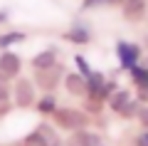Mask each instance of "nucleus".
<instances>
[{"label": "nucleus", "mask_w": 148, "mask_h": 146, "mask_svg": "<svg viewBox=\"0 0 148 146\" xmlns=\"http://www.w3.org/2000/svg\"><path fill=\"white\" fill-rule=\"evenodd\" d=\"M64 64L57 62L54 67L49 69H35V77H32V82H35V87L40 89L42 94H54V89L59 87V82L64 79Z\"/></svg>", "instance_id": "f03ea898"}, {"label": "nucleus", "mask_w": 148, "mask_h": 146, "mask_svg": "<svg viewBox=\"0 0 148 146\" xmlns=\"http://www.w3.org/2000/svg\"><path fill=\"white\" fill-rule=\"evenodd\" d=\"M20 146H49V144H47V139L35 129V131H30V134L20 141Z\"/></svg>", "instance_id": "f3484780"}, {"label": "nucleus", "mask_w": 148, "mask_h": 146, "mask_svg": "<svg viewBox=\"0 0 148 146\" xmlns=\"http://www.w3.org/2000/svg\"><path fill=\"white\" fill-rule=\"evenodd\" d=\"M35 129L40 131V134H42L45 139H47V144H49V146H62V136L57 134L59 129H57L54 124H47V121H42V124H37Z\"/></svg>", "instance_id": "2eb2a0df"}, {"label": "nucleus", "mask_w": 148, "mask_h": 146, "mask_svg": "<svg viewBox=\"0 0 148 146\" xmlns=\"http://www.w3.org/2000/svg\"><path fill=\"white\" fill-rule=\"evenodd\" d=\"M99 144H101L99 134H94L89 129H79V131H72L62 146H99Z\"/></svg>", "instance_id": "6e6552de"}, {"label": "nucleus", "mask_w": 148, "mask_h": 146, "mask_svg": "<svg viewBox=\"0 0 148 146\" xmlns=\"http://www.w3.org/2000/svg\"><path fill=\"white\" fill-rule=\"evenodd\" d=\"M99 146H101V144H99Z\"/></svg>", "instance_id": "393cba45"}, {"label": "nucleus", "mask_w": 148, "mask_h": 146, "mask_svg": "<svg viewBox=\"0 0 148 146\" xmlns=\"http://www.w3.org/2000/svg\"><path fill=\"white\" fill-rule=\"evenodd\" d=\"M136 146H148V129L146 131H141V134L136 136V141H133Z\"/></svg>", "instance_id": "4be33fe9"}, {"label": "nucleus", "mask_w": 148, "mask_h": 146, "mask_svg": "<svg viewBox=\"0 0 148 146\" xmlns=\"http://www.w3.org/2000/svg\"><path fill=\"white\" fill-rule=\"evenodd\" d=\"M12 107H15L12 104V87H10V82H3L0 79V119L10 114Z\"/></svg>", "instance_id": "ddd939ff"}, {"label": "nucleus", "mask_w": 148, "mask_h": 146, "mask_svg": "<svg viewBox=\"0 0 148 146\" xmlns=\"http://www.w3.org/2000/svg\"><path fill=\"white\" fill-rule=\"evenodd\" d=\"M146 0H121V15L128 22H138L146 15Z\"/></svg>", "instance_id": "1a4fd4ad"}, {"label": "nucleus", "mask_w": 148, "mask_h": 146, "mask_svg": "<svg viewBox=\"0 0 148 146\" xmlns=\"http://www.w3.org/2000/svg\"><path fill=\"white\" fill-rule=\"evenodd\" d=\"M57 62H59L57 50H54V47H47V50H40V52L30 60V67L32 69H49V67H54Z\"/></svg>", "instance_id": "9d476101"}, {"label": "nucleus", "mask_w": 148, "mask_h": 146, "mask_svg": "<svg viewBox=\"0 0 148 146\" xmlns=\"http://www.w3.org/2000/svg\"><path fill=\"white\" fill-rule=\"evenodd\" d=\"M57 107L59 104H57V99H54V94H42V97L35 102V109H37L40 116H52Z\"/></svg>", "instance_id": "4468645a"}, {"label": "nucleus", "mask_w": 148, "mask_h": 146, "mask_svg": "<svg viewBox=\"0 0 148 146\" xmlns=\"http://www.w3.org/2000/svg\"><path fill=\"white\" fill-rule=\"evenodd\" d=\"M27 35L20 30H10V32H0V50H8V47L17 45V42H25Z\"/></svg>", "instance_id": "dca6fc26"}, {"label": "nucleus", "mask_w": 148, "mask_h": 146, "mask_svg": "<svg viewBox=\"0 0 148 146\" xmlns=\"http://www.w3.org/2000/svg\"><path fill=\"white\" fill-rule=\"evenodd\" d=\"M131 99H133V97H131V92H128V89H116V92H114L109 99H106V104H109L111 111L121 114V109H123V107H126Z\"/></svg>", "instance_id": "f8f14e48"}, {"label": "nucleus", "mask_w": 148, "mask_h": 146, "mask_svg": "<svg viewBox=\"0 0 148 146\" xmlns=\"http://www.w3.org/2000/svg\"><path fill=\"white\" fill-rule=\"evenodd\" d=\"M15 146H20V144H15Z\"/></svg>", "instance_id": "b1692460"}, {"label": "nucleus", "mask_w": 148, "mask_h": 146, "mask_svg": "<svg viewBox=\"0 0 148 146\" xmlns=\"http://www.w3.org/2000/svg\"><path fill=\"white\" fill-rule=\"evenodd\" d=\"M104 87H106V74L104 72H91L86 77V99H96L101 104H106V97H104Z\"/></svg>", "instance_id": "423d86ee"}, {"label": "nucleus", "mask_w": 148, "mask_h": 146, "mask_svg": "<svg viewBox=\"0 0 148 146\" xmlns=\"http://www.w3.org/2000/svg\"><path fill=\"white\" fill-rule=\"evenodd\" d=\"M62 37L67 42H72V45H89L91 42V32H89V27L86 25H77L72 27V30H67V32H62Z\"/></svg>", "instance_id": "9b49d317"}, {"label": "nucleus", "mask_w": 148, "mask_h": 146, "mask_svg": "<svg viewBox=\"0 0 148 146\" xmlns=\"http://www.w3.org/2000/svg\"><path fill=\"white\" fill-rule=\"evenodd\" d=\"M74 64H77V69H79V74H82L84 79L89 77L91 72H94V69H91V64L86 62V57H84V55H74Z\"/></svg>", "instance_id": "6ab92c4d"}, {"label": "nucleus", "mask_w": 148, "mask_h": 146, "mask_svg": "<svg viewBox=\"0 0 148 146\" xmlns=\"http://www.w3.org/2000/svg\"><path fill=\"white\" fill-rule=\"evenodd\" d=\"M22 72V60L20 55L10 52V50H3L0 52V79L3 82H15Z\"/></svg>", "instance_id": "20e7f679"}, {"label": "nucleus", "mask_w": 148, "mask_h": 146, "mask_svg": "<svg viewBox=\"0 0 148 146\" xmlns=\"http://www.w3.org/2000/svg\"><path fill=\"white\" fill-rule=\"evenodd\" d=\"M52 124L59 131H79L89 126V114L84 109H77V107H57L52 114Z\"/></svg>", "instance_id": "f257e3e1"}, {"label": "nucleus", "mask_w": 148, "mask_h": 146, "mask_svg": "<svg viewBox=\"0 0 148 146\" xmlns=\"http://www.w3.org/2000/svg\"><path fill=\"white\" fill-rule=\"evenodd\" d=\"M114 3H119V0H84L82 8H99V5H114Z\"/></svg>", "instance_id": "aec40b11"}, {"label": "nucleus", "mask_w": 148, "mask_h": 146, "mask_svg": "<svg viewBox=\"0 0 148 146\" xmlns=\"http://www.w3.org/2000/svg\"><path fill=\"white\" fill-rule=\"evenodd\" d=\"M8 20V10H0V22H5Z\"/></svg>", "instance_id": "5701e85b"}, {"label": "nucleus", "mask_w": 148, "mask_h": 146, "mask_svg": "<svg viewBox=\"0 0 148 146\" xmlns=\"http://www.w3.org/2000/svg\"><path fill=\"white\" fill-rule=\"evenodd\" d=\"M141 107H143V104H141L138 99H131V102H128V104L121 109V114H119V116H123V119H133V116H138Z\"/></svg>", "instance_id": "a211bd4d"}, {"label": "nucleus", "mask_w": 148, "mask_h": 146, "mask_svg": "<svg viewBox=\"0 0 148 146\" xmlns=\"http://www.w3.org/2000/svg\"><path fill=\"white\" fill-rule=\"evenodd\" d=\"M138 121H141V126L143 129H148V104L146 107H141V111H138V116H136Z\"/></svg>", "instance_id": "412c9836"}, {"label": "nucleus", "mask_w": 148, "mask_h": 146, "mask_svg": "<svg viewBox=\"0 0 148 146\" xmlns=\"http://www.w3.org/2000/svg\"><path fill=\"white\" fill-rule=\"evenodd\" d=\"M116 57L119 62H121V69H131L138 64V60H141V47L133 45V42H126V40H119L116 42Z\"/></svg>", "instance_id": "39448f33"}, {"label": "nucleus", "mask_w": 148, "mask_h": 146, "mask_svg": "<svg viewBox=\"0 0 148 146\" xmlns=\"http://www.w3.org/2000/svg\"><path fill=\"white\" fill-rule=\"evenodd\" d=\"M62 84H64V92H67V94H72V97H82V99H84V94H86V79L82 77L79 72H67V74H64V79H62Z\"/></svg>", "instance_id": "0eeeda50"}, {"label": "nucleus", "mask_w": 148, "mask_h": 146, "mask_svg": "<svg viewBox=\"0 0 148 146\" xmlns=\"http://www.w3.org/2000/svg\"><path fill=\"white\" fill-rule=\"evenodd\" d=\"M37 102V87L32 79H22L17 77L15 84H12V104L17 107V109H30V107H35Z\"/></svg>", "instance_id": "7ed1b4c3"}]
</instances>
